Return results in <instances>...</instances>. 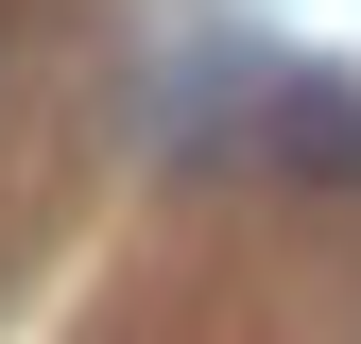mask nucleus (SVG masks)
<instances>
[{"instance_id": "obj_1", "label": "nucleus", "mask_w": 361, "mask_h": 344, "mask_svg": "<svg viewBox=\"0 0 361 344\" xmlns=\"http://www.w3.org/2000/svg\"><path fill=\"white\" fill-rule=\"evenodd\" d=\"M258 172L276 190H361V86H327V69L258 86Z\"/></svg>"}]
</instances>
